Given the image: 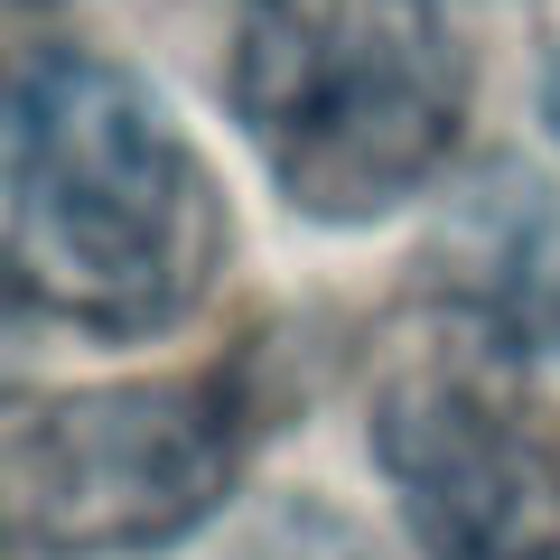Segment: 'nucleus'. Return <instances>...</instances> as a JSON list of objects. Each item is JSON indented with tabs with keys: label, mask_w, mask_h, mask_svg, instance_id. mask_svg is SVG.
Returning <instances> with one entry per match:
<instances>
[{
	"label": "nucleus",
	"mask_w": 560,
	"mask_h": 560,
	"mask_svg": "<svg viewBox=\"0 0 560 560\" xmlns=\"http://www.w3.org/2000/svg\"><path fill=\"white\" fill-rule=\"evenodd\" d=\"M234 393L113 383L38 393L0 430V504L20 560H131L187 541L234 495Z\"/></svg>",
	"instance_id": "20e7f679"
},
{
	"label": "nucleus",
	"mask_w": 560,
	"mask_h": 560,
	"mask_svg": "<svg viewBox=\"0 0 560 560\" xmlns=\"http://www.w3.org/2000/svg\"><path fill=\"white\" fill-rule=\"evenodd\" d=\"M467 38L440 0H253L234 121L308 224H383L458 160Z\"/></svg>",
	"instance_id": "f03ea898"
},
{
	"label": "nucleus",
	"mask_w": 560,
	"mask_h": 560,
	"mask_svg": "<svg viewBox=\"0 0 560 560\" xmlns=\"http://www.w3.org/2000/svg\"><path fill=\"white\" fill-rule=\"evenodd\" d=\"M541 113H551V140H560V57H551V84H541Z\"/></svg>",
	"instance_id": "39448f33"
},
{
	"label": "nucleus",
	"mask_w": 560,
	"mask_h": 560,
	"mask_svg": "<svg viewBox=\"0 0 560 560\" xmlns=\"http://www.w3.org/2000/svg\"><path fill=\"white\" fill-rule=\"evenodd\" d=\"M234 215L140 75L47 47L10 75V290L103 346L168 337L215 290Z\"/></svg>",
	"instance_id": "f257e3e1"
},
{
	"label": "nucleus",
	"mask_w": 560,
	"mask_h": 560,
	"mask_svg": "<svg viewBox=\"0 0 560 560\" xmlns=\"http://www.w3.org/2000/svg\"><path fill=\"white\" fill-rule=\"evenodd\" d=\"M364 440L430 560H560V393L514 318L401 308L374 346Z\"/></svg>",
	"instance_id": "7ed1b4c3"
}]
</instances>
